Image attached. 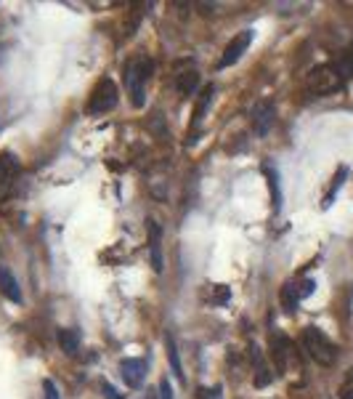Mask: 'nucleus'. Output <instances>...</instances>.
I'll use <instances>...</instances> for the list:
<instances>
[{
    "label": "nucleus",
    "mask_w": 353,
    "mask_h": 399,
    "mask_svg": "<svg viewBox=\"0 0 353 399\" xmlns=\"http://www.w3.org/2000/svg\"><path fill=\"white\" fill-rule=\"evenodd\" d=\"M160 399H173V389H170L168 378L160 381Z\"/></svg>",
    "instance_id": "b1692460"
},
{
    "label": "nucleus",
    "mask_w": 353,
    "mask_h": 399,
    "mask_svg": "<svg viewBox=\"0 0 353 399\" xmlns=\"http://www.w3.org/2000/svg\"><path fill=\"white\" fill-rule=\"evenodd\" d=\"M101 389H104V397H106V399H122V394H120L112 383H104Z\"/></svg>",
    "instance_id": "5701e85b"
},
{
    "label": "nucleus",
    "mask_w": 353,
    "mask_h": 399,
    "mask_svg": "<svg viewBox=\"0 0 353 399\" xmlns=\"http://www.w3.org/2000/svg\"><path fill=\"white\" fill-rule=\"evenodd\" d=\"M202 399H223V389H220V386H213L210 391H202Z\"/></svg>",
    "instance_id": "393cba45"
},
{
    "label": "nucleus",
    "mask_w": 353,
    "mask_h": 399,
    "mask_svg": "<svg viewBox=\"0 0 353 399\" xmlns=\"http://www.w3.org/2000/svg\"><path fill=\"white\" fill-rule=\"evenodd\" d=\"M303 346L308 351V357L314 360L316 364H324V367H330V364H335L337 360V346L321 333L319 328H305L303 330Z\"/></svg>",
    "instance_id": "f03ea898"
},
{
    "label": "nucleus",
    "mask_w": 353,
    "mask_h": 399,
    "mask_svg": "<svg viewBox=\"0 0 353 399\" xmlns=\"http://www.w3.org/2000/svg\"><path fill=\"white\" fill-rule=\"evenodd\" d=\"M250 43H252V30H242L239 35L231 37V43L223 48V56H220V62H218L220 70H226V67L236 64V62L242 59V53L250 48Z\"/></svg>",
    "instance_id": "39448f33"
},
{
    "label": "nucleus",
    "mask_w": 353,
    "mask_h": 399,
    "mask_svg": "<svg viewBox=\"0 0 353 399\" xmlns=\"http://www.w3.org/2000/svg\"><path fill=\"white\" fill-rule=\"evenodd\" d=\"M43 394H46V399H61V394H59V389H56V383L53 381H43Z\"/></svg>",
    "instance_id": "aec40b11"
},
{
    "label": "nucleus",
    "mask_w": 353,
    "mask_h": 399,
    "mask_svg": "<svg viewBox=\"0 0 353 399\" xmlns=\"http://www.w3.org/2000/svg\"><path fill=\"white\" fill-rule=\"evenodd\" d=\"M200 86V75L197 70H186V72H178L175 75V88H178V93L181 96H191L194 91Z\"/></svg>",
    "instance_id": "f8f14e48"
},
{
    "label": "nucleus",
    "mask_w": 353,
    "mask_h": 399,
    "mask_svg": "<svg viewBox=\"0 0 353 399\" xmlns=\"http://www.w3.org/2000/svg\"><path fill=\"white\" fill-rule=\"evenodd\" d=\"M289 354H292V344H289V338L282 335V333L271 335V360H274V364H276V373H279V375H285L287 367H289Z\"/></svg>",
    "instance_id": "6e6552de"
},
{
    "label": "nucleus",
    "mask_w": 353,
    "mask_h": 399,
    "mask_svg": "<svg viewBox=\"0 0 353 399\" xmlns=\"http://www.w3.org/2000/svg\"><path fill=\"white\" fill-rule=\"evenodd\" d=\"M213 93H216V88H213V86H207L204 91H202L200 104H197V109H194V125H200V122H202V118H204V109H207V104L213 102Z\"/></svg>",
    "instance_id": "a211bd4d"
},
{
    "label": "nucleus",
    "mask_w": 353,
    "mask_h": 399,
    "mask_svg": "<svg viewBox=\"0 0 353 399\" xmlns=\"http://www.w3.org/2000/svg\"><path fill=\"white\" fill-rule=\"evenodd\" d=\"M337 394H340V399H353V373L348 375V381L340 386V391H337Z\"/></svg>",
    "instance_id": "4be33fe9"
},
{
    "label": "nucleus",
    "mask_w": 353,
    "mask_h": 399,
    "mask_svg": "<svg viewBox=\"0 0 353 399\" xmlns=\"http://www.w3.org/2000/svg\"><path fill=\"white\" fill-rule=\"evenodd\" d=\"M151 263H154V269L160 272L162 269V256H160V226L151 224Z\"/></svg>",
    "instance_id": "f3484780"
},
{
    "label": "nucleus",
    "mask_w": 353,
    "mask_h": 399,
    "mask_svg": "<svg viewBox=\"0 0 353 399\" xmlns=\"http://www.w3.org/2000/svg\"><path fill=\"white\" fill-rule=\"evenodd\" d=\"M298 288H300V298H308V295L316 290V282H314V279H300Z\"/></svg>",
    "instance_id": "412c9836"
},
{
    "label": "nucleus",
    "mask_w": 353,
    "mask_h": 399,
    "mask_svg": "<svg viewBox=\"0 0 353 399\" xmlns=\"http://www.w3.org/2000/svg\"><path fill=\"white\" fill-rule=\"evenodd\" d=\"M117 106V86L109 80V77H104L96 83V88L90 91V99H88V115H106V112H112Z\"/></svg>",
    "instance_id": "7ed1b4c3"
},
{
    "label": "nucleus",
    "mask_w": 353,
    "mask_h": 399,
    "mask_svg": "<svg viewBox=\"0 0 353 399\" xmlns=\"http://www.w3.org/2000/svg\"><path fill=\"white\" fill-rule=\"evenodd\" d=\"M343 88V75L335 64H319L305 75V91L311 96H330Z\"/></svg>",
    "instance_id": "f257e3e1"
},
{
    "label": "nucleus",
    "mask_w": 353,
    "mask_h": 399,
    "mask_svg": "<svg viewBox=\"0 0 353 399\" xmlns=\"http://www.w3.org/2000/svg\"><path fill=\"white\" fill-rule=\"evenodd\" d=\"M165 346H168V357H170V367H173V373H175V378L178 381H184V367H181V360H178V349H175V341H173V335H165Z\"/></svg>",
    "instance_id": "dca6fc26"
},
{
    "label": "nucleus",
    "mask_w": 353,
    "mask_h": 399,
    "mask_svg": "<svg viewBox=\"0 0 353 399\" xmlns=\"http://www.w3.org/2000/svg\"><path fill=\"white\" fill-rule=\"evenodd\" d=\"M250 360L255 362V386H258V389H266V386L274 381V373L266 367L263 357H260V349L255 346V344L250 346Z\"/></svg>",
    "instance_id": "9d476101"
},
{
    "label": "nucleus",
    "mask_w": 353,
    "mask_h": 399,
    "mask_svg": "<svg viewBox=\"0 0 353 399\" xmlns=\"http://www.w3.org/2000/svg\"><path fill=\"white\" fill-rule=\"evenodd\" d=\"M0 293L6 295L8 301H14V304H21V290H19V282L17 277L6 269V266H0Z\"/></svg>",
    "instance_id": "9b49d317"
},
{
    "label": "nucleus",
    "mask_w": 353,
    "mask_h": 399,
    "mask_svg": "<svg viewBox=\"0 0 353 399\" xmlns=\"http://www.w3.org/2000/svg\"><path fill=\"white\" fill-rule=\"evenodd\" d=\"M274 115H276L274 104L271 102H260V104L255 106V112H252V131L258 136H266L271 131V125H274Z\"/></svg>",
    "instance_id": "1a4fd4ad"
},
{
    "label": "nucleus",
    "mask_w": 353,
    "mask_h": 399,
    "mask_svg": "<svg viewBox=\"0 0 353 399\" xmlns=\"http://www.w3.org/2000/svg\"><path fill=\"white\" fill-rule=\"evenodd\" d=\"M151 75V62L149 59H141V62H133L128 67V88H131V104L135 109L144 106V88H146V80Z\"/></svg>",
    "instance_id": "20e7f679"
},
{
    "label": "nucleus",
    "mask_w": 353,
    "mask_h": 399,
    "mask_svg": "<svg viewBox=\"0 0 353 399\" xmlns=\"http://www.w3.org/2000/svg\"><path fill=\"white\" fill-rule=\"evenodd\" d=\"M263 171L269 176V189H271V197H274V210L279 213V208H282V194H279V178H276V171H271L269 165H266Z\"/></svg>",
    "instance_id": "6ab92c4d"
},
{
    "label": "nucleus",
    "mask_w": 353,
    "mask_h": 399,
    "mask_svg": "<svg viewBox=\"0 0 353 399\" xmlns=\"http://www.w3.org/2000/svg\"><path fill=\"white\" fill-rule=\"evenodd\" d=\"M120 375H122L125 386L141 389V383L146 378V362L141 357H125V360H120Z\"/></svg>",
    "instance_id": "423d86ee"
},
{
    "label": "nucleus",
    "mask_w": 353,
    "mask_h": 399,
    "mask_svg": "<svg viewBox=\"0 0 353 399\" xmlns=\"http://www.w3.org/2000/svg\"><path fill=\"white\" fill-rule=\"evenodd\" d=\"M300 288H298V282H285V288H282V306H285V312H295L298 306H300Z\"/></svg>",
    "instance_id": "4468645a"
},
{
    "label": "nucleus",
    "mask_w": 353,
    "mask_h": 399,
    "mask_svg": "<svg viewBox=\"0 0 353 399\" xmlns=\"http://www.w3.org/2000/svg\"><path fill=\"white\" fill-rule=\"evenodd\" d=\"M59 346H61L64 354L75 357L77 349H80V333H77L75 328H61L59 330Z\"/></svg>",
    "instance_id": "ddd939ff"
},
{
    "label": "nucleus",
    "mask_w": 353,
    "mask_h": 399,
    "mask_svg": "<svg viewBox=\"0 0 353 399\" xmlns=\"http://www.w3.org/2000/svg\"><path fill=\"white\" fill-rule=\"evenodd\" d=\"M19 178V160L11 152H0V197H8Z\"/></svg>",
    "instance_id": "0eeeda50"
},
{
    "label": "nucleus",
    "mask_w": 353,
    "mask_h": 399,
    "mask_svg": "<svg viewBox=\"0 0 353 399\" xmlns=\"http://www.w3.org/2000/svg\"><path fill=\"white\" fill-rule=\"evenodd\" d=\"M348 178V168H337L335 178H332V184H330V192L324 194V203H321V208L327 210L330 205H332V200H335V194L340 192V187H343V181Z\"/></svg>",
    "instance_id": "2eb2a0df"
}]
</instances>
